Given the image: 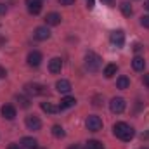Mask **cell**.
Here are the masks:
<instances>
[{
	"label": "cell",
	"instance_id": "cell-1",
	"mask_svg": "<svg viewBox=\"0 0 149 149\" xmlns=\"http://www.w3.org/2000/svg\"><path fill=\"white\" fill-rule=\"evenodd\" d=\"M113 132H114V135H116L120 141H125V142L132 141V137H134V134H135L134 128H132L128 123H125V121H118V123H114Z\"/></svg>",
	"mask_w": 149,
	"mask_h": 149
},
{
	"label": "cell",
	"instance_id": "cell-2",
	"mask_svg": "<svg viewBox=\"0 0 149 149\" xmlns=\"http://www.w3.org/2000/svg\"><path fill=\"white\" fill-rule=\"evenodd\" d=\"M101 64H102V59L101 56H97L95 52H87L85 54V68L90 71V73H97L101 70Z\"/></svg>",
	"mask_w": 149,
	"mask_h": 149
},
{
	"label": "cell",
	"instance_id": "cell-3",
	"mask_svg": "<svg viewBox=\"0 0 149 149\" xmlns=\"http://www.w3.org/2000/svg\"><path fill=\"white\" fill-rule=\"evenodd\" d=\"M125 106H127V102H125L123 97H113L111 102H109V109H111V113H114V114L123 113L125 111Z\"/></svg>",
	"mask_w": 149,
	"mask_h": 149
},
{
	"label": "cell",
	"instance_id": "cell-4",
	"mask_svg": "<svg viewBox=\"0 0 149 149\" xmlns=\"http://www.w3.org/2000/svg\"><path fill=\"white\" fill-rule=\"evenodd\" d=\"M85 125H87V130H90V132H99V130L102 128V120H101L99 116H88L87 121H85Z\"/></svg>",
	"mask_w": 149,
	"mask_h": 149
},
{
	"label": "cell",
	"instance_id": "cell-5",
	"mask_svg": "<svg viewBox=\"0 0 149 149\" xmlns=\"http://www.w3.org/2000/svg\"><path fill=\"white\" fill-rule=\"evenodd\" d=\"M24 92L30 94V95H42V94H45V87L38 85V83H26L24 85Z\"/></svg>",
	"mask_w": 149,
	"mask_h": 149
},
{
	"label": "cell",
	"instance_id": "cell-6",
	"mask_svg": "<svg viewBox=\"0 0 149 149\" xmlns=\"http://www.w3.org/2000/svg\"><path fill=\"white\" fill-rule=\"evenodd\" d=\"M109 40H111V43L114 47H123V43H125V33L121 30H116V31L111 33Z\"/></svg>",
	"mask_w": 149,
	"mask_h": 149
},
{
	"label": "cell",
	"instance_id": "cell-7",
	"mask_svg": "<svg viewBox=\"0 0 149 149\" xmlns=\"http://www.w3.org/2000/svg\"><path fill=\"white\" fill-rule=\"evenodd\" d=\"M61 70H63V59L61 57H52L49 61V71L52 74H57L61 73Z\"/></svg>",
	"mask_w": 149,
	"mask_h": 149
},
{
	"label": "cell",
	"instance_id": "cell-8",
	"mask_svg": "<svg viewBox=\"0 0 149 149\" xmlns=\"http://www.w3.org/2000/svg\"><path fill=\"white\" fill-rule=\"evenodd\" d=\"M26 127H28L30 130H40L42 121H40V118H38V116L30 114V116H26Z\"/></svg>",
	"mask_w": 149,
	"mask_h": 149
},
{
	"label": "cell",
	"instance_id": "cell-9",
	"mask_svg": "<svg viewBox=\"0 0 149 149\" xmlns=\"http://www.w3.org/2000/svg\"><path fill=\"white\" fill-rule=\"evenodd\" d=\"M40 63H42V54L38 50H31L28 54V64L31 68H37V66H40Z\"/></svg>",
	"mask_w": 149,
	"mask_h": 149
},
{
	"label": "cell",
	"instance_id": "cell-10",
	"mask_svg": "<svg viewBox=\"0 0 149 149\" xmlns=\"http://www.w3.org/2000/svg\"><path fill=\"white\" fill-rule=\"evenodd\" d=\"M19 146H21V149H38V142L33 137H23Z\"/></svg>",
	"mask_w": 149,
	"mask_h": 149
},
{
	"label": "cell",
	"instance_id": "cell-11",
	"mask_svg": "<svg viewBox=\"0 0 149 149\" xmlns=\"http://www.w3.org/2000/svg\"><path fill=\"white\" fill-rule=\"evenodd\" d=\"M33 37L40 40V42H43V40H47V38L50 37V31H49V28L47 26H38L37 30H35V33H33Z\"/></svg>",
	"mask_w": 149,
	"mask_h": 149
},
{
	"label": "cell",
	"instance_id": "cell-12",
	"mask_svg": "<svg viewBox=\"0 0 149 149\" xmlns=\"http://www.w3.org/2000/svg\"><path fill=\"white\" fill-rule=\"evenodd\" d=\"M2 116L5 118V120H14L16 118V108L14 106H10V104H5V106H2Z\"/></svg>",
	"mask_w": 149,
	"mask_h": 149
},
{
	"label": "cell",
	"instance_id": "cell-13",
	"mask_svg": "<svg viewBox=\"0 0 149 149\" xmlns=\"http://www.w3.org/2000/svg\"><path fill=\"white\" fill-rule=\"evenodd\" d=\"M26 7L31 14H40L42 10V0H26Z\"/></svg>",
	"mask_w": 149,
	"mask_h": 149
},
{
	"label": "cell",
	"instance_id": "cell-14",
	"mask_svg": "<svg viewBox=\"0 0 149 149\" xmlns=\"http://www.w3.org/2000/svg\"><path fill=\"white\" fill-rule=\"evenodd\" d=\"M45 21H47L49 26H57V24L61 23V14H57V12H49L47 17H45Z\"/></svg>",
	"mask_w": 149,
	"mask_h": 149
},
{
	"label": "cell",
	"instance_id": "cell-15",
	"mask_svg": "<svg viewBox=\"0 0 149 149\" xmlns=\"http://www.w3.org/2000/svg\"><path fill=\"white\" fill-rule=\"evenodd\" d=\"M56 88H57L61 94H68V92L71 90V83H70L68 80H59V81L56 83Z\"/></svg>",
	"mask_w": 149,
	"mask_h": 149
},
{
	"label": "cell",
	"instance_id": "cell-16",
	"mask_svg": "<svg viewBox=\"0 0 149 149\" xmlns=\"http://www.w3.org/2000/svg\"><path fill=\"white\" fill-rule=\"evenodd\" d=\"M132 66H134V70H135V71H142V70H144V66H146L144 57L135 56V57H134V61H132Z\"/></svg>",
	"mask_w": 149,
	"mask_h": 149
},
{
	"label": "cell",
	"instance_id": "cell-17",
	"mask_svg": "<svg viewBox=\"0 0 149 149\" xmlns=\"http://www.w3.org/2000/svg\"><path fill=\"white\" fill-rule=\"evenodd\" d=\"M76 104V99L74 97H64V99H61V104H59V109H66V108H71Z\"/></svg>",
	"mask_w": 149,
	"mask_h": 149
},
{
	"label": "cell",
	"instance_id": "cell-18",
	"mask_svg": "<svg viewBox=\"0 0 149 149\" xmlns=\"http://www.w3.org/2000/svg\"><path fill=\"white\" fill-rule=\"evenodd\" d=\"M40 106H42V109H43V111L49 113V114H56V113L59 111V108H57V106H54V104H50V102H42Z\"/></svg>",
	"mask_w": 149,
	"mask_h": 149
},
{
	"label": "cell",
	"instance_id": "cell-19",
	"mask_svg": "<svg viewBox=\"0 0 149 149\" xmlns=\"http://www.w3.org/2000/svg\"><path fill=\"white\" fill-rule=\"evenodd\" d=\"M116 71H118V66H116V64H108V66L104 68V76H106V78H113V76L116 74Z\"/></svg>",
	"mask_w": 149,
	"mask_h": 149
},
{
	"label": "cell",
	"instance_id": "cell-20",
	"mask_svg": "<svg viewBox=\"0 0 149 149\" xmlns=\"http://www.w3.org/2000/svg\"><path fill=\"white\" fill-rule=\"evenodd\" d=\"M116 87L121 88V90H123V88H128V87H130V80H128L127 76H120V78L116 80Z\"/></svg>",
	"mask_w": 149,
	"mask_h": 149
},
{
	"label": "cell",
	"instance_id": "cell-21",
	"mask_svg": "<svg viewBox=\"0 0 149 149\" xmlns=\"http://www.w3.org/2000/svg\"><path fill=\"white\" fill-rule=\"evenodd\" d=\"M85 149H104V146H102V142L92 139V141H88V142L85 144Z\"/></svg>",
	"mask_w": 149,
	"mask_h": 149
},
{
	"label": "cell",
	"instance_id": "cell-22",
	"mask_svg": "<svg viewBox=\"0 0 149 149\" xmlns=\"http://www.w3.org/2000/svg\"><path fill=\"white\" fill-rule=\"evenodd\" d=\"M52 135L57 137V139H61V137H64L66 134H64V128H63L61 125H54V127H52Z\"/></svg>",
	"mask_w": 149,
	"mask_h": 149
},
{
	"label": "cell",
	"instance_id": "cell-23",
	"mask_svg": "<svg viewBox=\"0 0 149 149\" xmlns=\"http://www.w3.org/2000/svg\"><path fill=\"white\" fill-rule=\"evenodd\" d=\"M120 9H121V12H123L125 16H130V14H132V5H130L128 2H121V3H120Z\"/></svg>",
	"mask_w": 149,
	"mask_h": 149
},
{
	"label": "cell",
	"instance_id": "cell-24",
	"mask_svg": "<svg viewBox=\"0 0 149 149\" xmlns=\"http://www.w3.org/2000/svg\"><path fill=\"white\" fill-rule=\"evenodd\" d=\"M16 99H17V102H19L21 108H30V99H28V97H24V95H17Z\"/></svg>",
	"mask_w": 149,
	"mask_h": 149
},
{
	"label": "cell",
	"instance_id": "cell-25",
	"mask_svg": "<svg viewBox=\"0 0 149 149\" xmlns=\"http://www.w3.org/2000/svg\"><path fill=\"white\" fill-rule=\"evenodd\" d=\"M141 24H142L144 28H149V16H142V17H141Z\"/></svg>",
	"mask_w": 149,
	"mask_h": 149
},
{
	"label": "cell",
	"instance_id": "cell-26",
	"mask_svg": "<svg viewBox=\"0 0 149 149\" xmlns=\"http://www.w3.org/2000/svg\"><path fill=\"white\" fill-rule=\"evenodd\" d=\"M141 139H142V141H149V130H146V132L141 134Z\"/></svg>",
	"mask_w": 149,
	"mask_h": 149
},
{
	"label": "cell",
	"instance_id": "cell-27",
	"mask_svg": "<svg viewBox=\"0 0 149 149\" xmlns=\"http://www.w3.org/2000/svg\"><path fill=\"white\" fill-rule=\"evenodd\" d=\"M57 2H59L61 5H71V3H73L74 0H57Z\"/></svg>",
	"mask_w": 149,
	"mask_h": 149
},
{
	"label": "cell",
	"instance_id": "cell-28",
	"mask_svg": "<svg viewBox=\"0 0 149 149\" xmlns=\"http://www.w3.org/2000/svg\"><path fill=\"white\" fill-rule=\"evenodd\" d=\"M5 12H7V5H5V3H0V16L5 14Z\"/></svg>",
	"mask_w": 149,
	"mask_h": 149
},
{
	"label": "cell",
	"instance_id": "cell-29",
	"mask_svg": "<svg viewBox=\"0 0 149 149\" xmlns=\"http://www.w3.org/2000/svg\"><path fill=\"white\" fill-rule=\"evenodd\" d=\"M7 76V71H5V68H2L0 66V78H5Z\"/></svg>",
	"mask_w": 149,
	"mask_h": 149
},
{
	"label": "cell",
	"instance_id": "cell-30",
	"mask_svg": "<svg viewBox=\"0 0 149 149\" xmlns=\"http://www.w3.org/2000/svg\"><path fill=\"white\" fill-rule=\"evenodd\" d=\"M142 81H144V85H148V87H149V73H148V74H144Z\"/></svg>",
	"mask_w": 149,
	"mask_h": 149
},
{
	"label": "cell",
	"instance_id": "cell-31",
	"mask_svg": "<svg viewBox=\"0 0 149 149\" xmlns=\"http://www.w3.org/2000/svg\"><path fill=\"white\" fill-rule=\"evenodd\" d=\"M87 7L92 9V7H94V0H87Z\"/></svg>",
	"mask_w": 149,
	"mask_h": 149
},
{
	"label": "cell",
	"instance_id": "cell-32",
	"mask_svg": "<svg viewBox=\"0 0 149 149\" xmlns=\"http://www.w3.org/2000/svg\"><path fill=\"white\" fill-rule=\"evenodd\" d=\"M9 149H21V146H19V144H10Z\"/></svg>",
	"mask_w": 149,
	"mask_h": 149
},
{
	"label": "cell",
	"instance_id": "cell-33",
	"mask_svg": "<svg viewBox=\"0 0 149 149\" xmlns=\"http://www.w3.org/2000/svg\"><path fill=\"white\" fill-rule=\"evenodd\" d=\"M101 2H102V3H106V5H111V3H113V0H101Z\"/></svg>",
	"mask_w": 149,
	"mask_h": 149
},
{
	"label": "cell",
	"instance_id": "cell-34",
	"mask_svg": "<svg viewBox=\"0 0 149 149\" xmlns=\"http://www.w3.org/2000/svg\"><path fill=\"white\" fill-rule=\"evenodd\" d=\"M68 149H81V146H78V144H74V146H70Z\"/></svg>",
	"mask_w": 149,
	"mask_h": 149
},
{
	"label": "cell",
	"instance_id": "cell-35",
	"mask_svg": "<svg viewBox=\"0 0 149 149\" xmlns=\"http://www.w3.org/2000/svg\"><path fill=\"white\" fill-rule=\"evenodd\" d=\"M144 7H146V9L149 10V0H146V3H144Z\"/></svg>",
	"mask_w": 149,
	"mask_h": 149
}]
</instances>
